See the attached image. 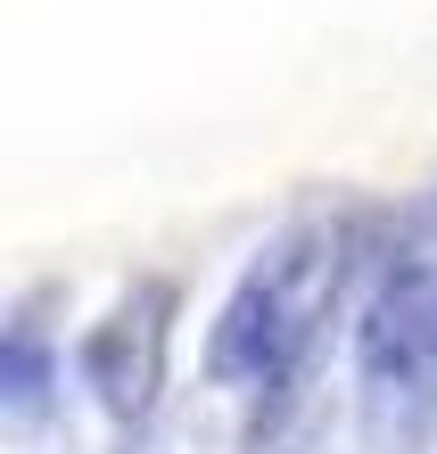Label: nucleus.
Segmentation results:
<instances>
[{
    "instance_id": "1",
    "label": "nucleus",
    "mask_w": 437,
    "mask_h": 454,
    "mask_svg": "<svg viewBox=\"0 0 437 454\" xmlns=\"http://www.w3.org/2000/svg\"><path fill=\"white\" fill-rule=\"evenodd\" d=\"M331 281H339L331 239H297V248L264 256L256 273H248V289L231 298L223 331H215V364H223V372H248V380L289 372V356L306 347L322 298H331Z\"/></svg>"
},
{
    "instance_id": "2",
    "label": "nucleus",
    "mask_w": 437,
    "mask_h": 454,
    "mask_svg": "<svg viewBox=\"0 0 437 454\" xmlns=\"http://www.w3.org/2000/svg\"><path fill=\"white\" fill-rule=\"evenodd\" d=\"M166 289H141L116 323L91 339V380L107 405H149V380H157V347H166Z\"/></svg>"
}]
</instances>
